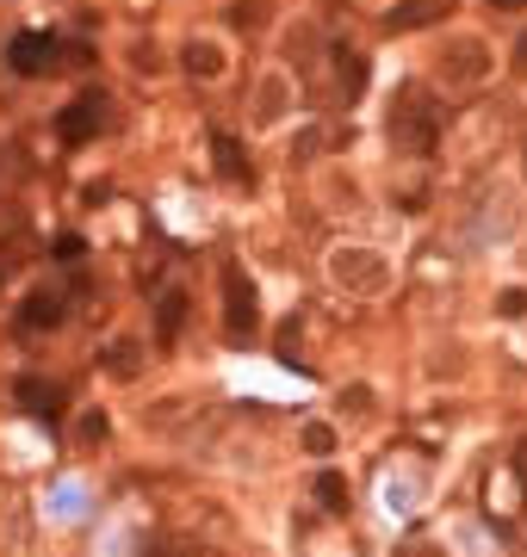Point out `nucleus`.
Returning a JSON list of instances; mask_svg holds the SVG:
<instances>
[{
    "instance_id": "8",
    "label": "nucleus",
    "mask_w": 527,
    "mask_h": 557,
    "mask_svg": "<svg viewBox=\"0 0 527 557\" xmlns=\"http://www.w3.org/2000/svg\"><path fill=\"white\" fill-rule=\"evenodd\" d=\"M156 335L174 341L181 335V298H162V317H156Z\"/></svg>"
},
{
    "instance_id": "7",
    "label": "nucleus",
    "mask_w": 527,
    "mask_h": 557,
    "mask_svg": "<svg viewBox=\"0 0 527 557\" xmlns=\"http://www.w3.org/2000/svg\"><path fill=\"white\" fill-rule=\"evenodd\" d=\"M317 502H323V508H347V483L335 478V471H323V478H317Z\"/></svg>"
},
{
    "instance_id": "4",
    "label": "nucleus",
    "mask_w": 527,
    "mask_h": 557,
    "mask_svg": "<svg viewBox=\"0 0 527 557\" xmlns=\"http://www.w3.org/2000/svg\"><path fill=\"white\" fill-rule=\"evenodd\" d=\"M13 397H20L25 416L57 421V416H62V403H69V391H62V384H44V379H20V384H13Z\"/></svg>"
},
{
    "instance_id": "2",
    "label": "nucleus",
    "mask_w": 527,
    "mask_h": 557,
    "mask_svg": "<svg viewBox=\"0 0 527 557\" xmlns=\"http://www.w3.org/2000/svg\"><path fill=\"white\" fill-rule=\"evenodd\" d=\"M7 69L25 75V81L57 75V38H50V32H20V38L7 44Z\"/></svg>"
},
{
    "instance_id": "3",
    "label": "nucleus",
    "mask_w": 527,
    "mask_h": 557,
    "mask_svg": "<svg viewBox=\"0 0 527 557\" xmlns=\"http://www.w3.org/2000/svg\"><path fill=\"white\" fill-rule=\"evenodd\" d=\"M100 124H106V100H100V94H82L75 106H62V112H57V137L75 149V143H87Z\"/></svg>"
},
{
    "instance_id": "10",
    "label": "nucleus",
    "mask_w": 527,
    "mask_h": 557,
    "mask_svg": "<svg viewBox=\"0 0 527 557\" xmlns=\"http://www.w3.org/2000/svg\"><path fill=\"white\" fill-rule=\"evenodd\" d=\"M305 446H310V453H329V446H335V428H329V421H310V428H305Z\"/></svg>"
},
{
    "instance_id": "13",
    "label": "nucleus",
    "mask_w": 527,
    "mask_h": 557,
    "mask_svg": "<svg viewBox=\"0 0 527 557\" xmlns=\"http://www.w3.org/2000/svg\"><path fill=\"white\" fill-rule=\"evenodd\" d=\"M112 372H119V379H131V372H137V366H131V347H112Z\"/></svg>"
},
{
    "instance_id": "12",
    "label": "nucleus",
    "mask_w": 527,
    "mask_h": 557,
    "mask_svg": "<svg viewBox=\"0 0 527 557\" xmlns=\"http://www.w3.org/2000/svg\"><path fill=\"white\" fill-rule=\"evenodd\" d=\"M503 317H527V292H503Z\"/></svg>"
},
{
    "instance_id": "6",
    "label": "nucleus",
    "mask_w": 527,
    "mask_h": 557,
    "mask_svg": "<svg viewBox=\"0 0 527 557\" xmlns=\"http://www.w3.org/2000/svg\"><path fill=\"white\" fill-rule=\"evenodd\" d=\"M62 322V298L38 292V298H25V329H57Z\"/></svg>"
},
{
    "instance_id": "15",
    "label": "nucleus",
    "mask_w": 527,
    "mask_h": 557,
    "mask_svg": "<svg viewBox=\"0 0 527 557\" xmlns=\"http://www.w3.org/2000/svg\"><path fill=\"white\" fill-rule=\"evenodd\" d=\"M497 7H522V0H497Z\"/></svg>"
},
{
    "instance_id": "11",
    "label": "nucleus",
    "mask_w": 527,
    "mask_h": 557,
    "mask_svg": "<svg viewBox=\"0 0 527 557\" xmlns=\"http://www.w3.org/2000/svg\"><path fill=\"white\" fill-rule=\"evenodd\" d=\"M82 440H87V446H94V440H106V416H100V409L82 421Z\"/></svg>"
},
{
    "instance_id": "5",
    "label": "nucleus",
    "mask_w": 527,
    "mask_h": 557,
    "mask_svg": "<svg viewBox=\"0 0 527 557\" xmlns=\"http://www.w3.org/2000/svg\"><path fill=\"white\" fill-rule=\"evenodd\" d=\"M211 156H218V174L223 180H243V186H248V149L236 137H223V131H218V137H211Z\"/></svg>"
},
{
    "instance_id": "14",
    "label": "nucleus",
    "mask_w": 527,
    "mask_h": 557,
    "mask_svg": "<svg viewBox=\"0 0 527 557\" xmlns=\"http://www.w3.org/2000/svg\"><path fill=\"white\" fill-rule=\"evenodd\" d=\"M515 69H527V38H522V44H515Z\"/></svg>"
},
{
    "instance_id": "1",
    "label": "nucleus",
    "mask_w": 527,
    "mask_h": 557,
    "mask_svg": "<svg viewBox=\"0 0 527 557\" xmlns=\"http://www.w3.org/2000/svg\"><path fill=\"white\" fill-rule=\"evenodd\" d=\"M223 310H230V317H223V329H230V341H255V335H261V310H255V285H248V278L236 273V267L223 273Z\"/></svg>"
},
{
    "instance_id": "9",
    "label": "nucleus",
    "mask_w": 527,
    "mask_h": 557,
    "mask_svg": "<svg viewBox=\"0 0 527 557\" xmlns=\"http://www.w3.org/2000/svg\"><path fill=\"white\" fill-rule=\"evenodd\" d=\"M186 69H193V75H218V50L193 44V50H186Z\"/></svg>"
}]
</instances>
